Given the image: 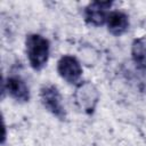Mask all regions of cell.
I'll list each match as a JSON object with an SVG mask.
<instances>
[{"mask_svg": "<svg viewBox=\"0 0 146 146\" xmlns=\"http://www.w3.org/2000/svg\"><path fill=\"white\" fill-rule=\"evenodd\" d=\"M25 47H26V56L32 68L35 71L42 70L47 65L49 58V52H50L49 41L42 35L33 33L26 36Z\"/></svg>", "mask_w": 146, "mask_h": 146, "instance_id": "obj_1", "label": "cell"}, {"mask_svg": "<svg viewBox=\"0 0 146 146\" xmlns=\"http://www.w3.org/2000/svg\"><path fill=\"white\" fill-rule=\"evenodd\" d=\"M74 99L80 110L87 114H91L96 110L99 102V92L94 83L90 81H84L75 88Z\"/></svg>", "mask_w": 146, "mask_h": 146, "instance_id": "obj_2", "label": "cell"}, {"mask_svg": "<svg viewBox=\"0 0 146 146\" xmlns=\"http://www.w3.org/2000/svg\"><path fill=\"white\" fill-rule=\"evenodd\" d=\"M41 103L48 112L59 120H65L66 112L62 103V96L59 90L54 84H44L40 89Z\"/></svg>", "mask_w": 146, "mask_h": 146, "instance_id": "obj_3", "label": "cell"}, {"mask_svg": "<svg viewBox=\"0 0 146 146\" xmlns=\"http://www.w3.org/2000/svg\"><path fill=\"white\" fill-rule=\"evenodd\" d=\"M57 72L62 79L73 84L80 80L82 74V67L80 62L74 56L65 55L60 57L57 63Z\"/></svg>", "mask_w": 146, "mask_h": 146, "instance_id": "obj_4", "label": "cell"}, {"mask_svg": "<svg viewBox=\"0 0 146 146\" xmlns=\"http://www.w3.org/2000/svg\"><path fill=\"white\" fill-rule=\"evenodd\" d=\"M19 103H26L30 100V90L25 81L17 75H10L2 81V97L5 92Z\"/></svg>", "mask_w": 146, "mask_h": 146, "instance_id": "obj_5", "label": "cell"}, {"mask_svg": "<svg viewBox=\"0 0 146 146\" xmlns=\"http://www.w3.org/2000/svg\"><path fill=\"white\" fill-rule=\"evenodd\" d=\"M112 6L111 1H94L84 9V19L94 26H102L107 22V9Z\"/></svg>", "mask_w": 146, "mask_h": 146, "instance_id": "obj_6", "label": "cell"}, {"mask_svg": "<svg viewBox=\"0 0 146 146\" xmlns=\"http://www.w3.org/2000/svg\"><path fill=\"white\" fill-rule=\"evenodd\" d=\"M129 17L125 13L120 10H114L108 14L107 17V30L111 34L115 36H120L125 33L129 29Z\"/></svg>", "mask_w": 146, "mask_h": 146, "instance_id": "obj_7", "label": "cell"}, {"mask_svg": "<svg viewBox=\"0 0 146 146\" xmlns=\"http://www.w3.org/2000/svg\"><path fill=\"white\" fill-rule=\"evenodd\" d=\"M131 56L138 68H146V36L133 40L131 46Z\"/></svg>", "mask_w": 146, "mask_h": 146, "instance_id": "obj_8", "label": "cell"}]
</instances>
